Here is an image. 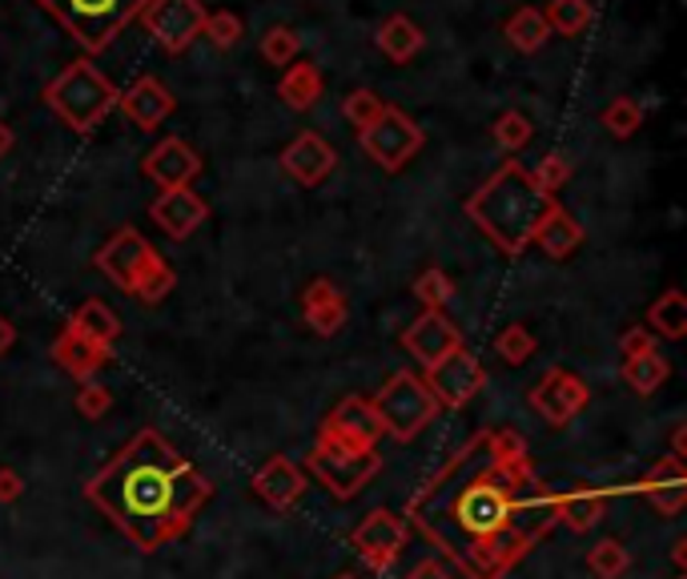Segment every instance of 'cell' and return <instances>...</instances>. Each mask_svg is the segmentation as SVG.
<instances>
[{
	"label": "cell",
	"instance_id": "cell-6",
	"mask_svg": "<svg viewBox=\"0 0 687 579\" xmlns=\"http://www.w3.org/2000/svg\"><path fill=\"white\" fill-rule=\"evenodd\" d=\"M371 407L378 411L382 435H391V439H398V442L418 439V435L443 415V407H438V399H434L431 387L423 382V375H414V370L391 375V379L378 387V395L371 399Z\"/></svg>",
	"mask_w": 687,
	"mask_h": 579
},
{
	"label": "cell",
	"instance_id": "cell-13",
	"mask_svg": "<svg viewBox=\"0 0 687 579\" xmlns=\"http://www.w3.org/2000/svg\"><path fill=\"white\" fill-rule=\"evenodd\" d=\"M592 399V387L575 375V370H563V367H550L535 387H531V407L539 419H547L550 427H567L575 415L587 407Z\"/></svg>",
	"mask_w": 687,
	"mask_h": 579
},
{
	"label": "cell",
	"instance_id": "cell-15",
	"mask_svg": "<svg viewBox=\"0 0 687 579\" xmlns=\"http://www.w3.org/2000/svg\"><path fill=\"white\" fill-rule=\"evenodd\" d=\"M149 218L158 221L165 238L185 242V238H193V233L205 226L210 206H205V198H201L198 190H190V186H185V190H161V198L149 206Z\"/></svg>",
	"mask_w": 687,
	"mask_h": 579
},
{
	"label": "cell",
	"instance_id": "cell-49",
	"mask_svg": "<svg viewBox=\"0 0 687 579\" xmlns=\"http://www.w3.org/2000/svg\"><path fill=\"white\" fill-rule=\"evenodd\" d=\"M9 149H12V129L4 126V121H0V158H4Z\"/></svg>",
	"mask_w": 687,
	"mask_h": 579
},
{
	"label": "cell",
	"instance_id": "cell-39",
	"mask_svg": "<svg viewBox=\"0 0 687 579\" xmlns=\"http://www.w3.org/2000/svg\"><path fill=\"white\" fill-rule=\"evenodd\" d=\"M382 109H386V101H382L378 93H371V89H354V93L346 97L342 113H346V121L354 129H366V126H374V121H378Z\"/></svg>",
	"mask_w": 687,
	"mask_h": 579
},
{
	"label": "cell",
	"instance_id": "cell-44",
	"mask_svg": "<svg viewBox=\"0 0 687 579\" xmlns=\"http://www.w3.org/2000/svg\"><path fill=\"white\" fill-rule=\"evenodd\" d=\"M402 579H463V576H458V571L451 568L446 559H423V563H418L411 576H402Z\"/></svg>",
	"mask_w": 687,
	"mask_h": 579
},
{
	"label": "cell",
	"instance_id": "cell-9",
	"mask_svg": "<svg viewBox=\"0 0 687 579\" xmlns=\"http://www.w3.org/2000/svg\"><path fill=\"white\" fill-rule=\"evenodd\" d=\"M358 146L366 149V158H371L374 166H382L386 173H394V169H402L406 161L414 158V153H418V149H423V129L414 126L402 109L386 106L374 126L358 129Z\"/></svg>",
	"mask_w": 687,
	"mask_h": 579
},
{
	"label": "cell",
	"instance_id": "cell-51",
	"mask_svg": "<svg viewBox=\"0 0 687 579\" xmlns=\"http://www.w3.org/2000/svg\"><path fill=\"white\" fill-rule=\"evenodd\" d=\"M679 579H684V576H679Z\"/></svg>",
	"mask_w": 687,
	"mask_h": 579
},
{
	"label": "cell",
	"instance_id": "cell-10",
	"mask_svg": "<svg viewBox=\"0 0 687 579\" xmlns=\"http://www.w3.org/2000/svg\"><path fill=\"white\" fill-rule=\"evenodd\" d=\"M406 536H411V523H406V516L378 507V511H371V516L354 527L350 548H354V556H358L366 568L382 576V571H391L394 563H398L402 551H406Z\"/></svg>",
	"mask_w": 687,
	"mask_h": 579
},
{
	"label": "cell",
	"instance_id": "cell-3",
	"mask_svg": "<svg viewBox=\"0 0 687 579\" xmlns=\"http://www.w3.org/2000/svg\"><path fill=\"white\" fill-rule=\"evenodd\" d=\"M559 201L543 193L531 173L518 161H507L503 169H495L475 193L466 201V218L475 221L483 238L495 242V250H503L507 258L527 253V246L535 242V230H539L547 213L555 210Z\"/></svg>",
	"mask_w": 687,
	"mask_h": 579
},
{
	"label": "cell",
	"instance_id": "cell-8",
	"mask_svg": "<svg viewBox=\"0 0 687 579\" xmlns=\"http://www.w3.org/2000/svg\"><path fill=\"white\" fill-rule=\"evenodd\" d=\"M49 9L61 17L73 37L89 44V49H105L117 37V29L141 9V0H44Z\"/></svg>",
	"mask_w": 687,
	"mask_h": 579
},
{
	"label": "cell",
	"instance_id": "cell-17",
	"mask_svg": "<svg viewBox=\"0 0 687 579\" xmlns=\"http://www.w3.org/2000/svg\"><path fill=\"white\" fill-rule=\"evenodd\" d=\"M306 471L290 455H270L254 475V496L274 511H294L297 499L306 496Z\"/></svg>",
	"mask_w": 687,
	"mask_h": 579
},
{
	"label": "cell",
	"instance_id": "cell-48",
	"mask_svg": "<svg viewBox=\"0 0 687 579\" xmlns=\"http://www.w3.org/2000/svg\"><path fill=\"white\" fill-rule=\"evenodd\" d=\"M671 559H676V568H684L687 563V539H676V543H671Z\"/></svg>",
	"mask_w": 687,
	"mask_h": 579
},
{
	"label": "cell",
	"instance_id": "cell-27",
	"mask_svg": "<svg viewBox=\"0 0 687 579\" xmlns=\"http://www.w3.org/2000/svg\"><path fill=\"white\" fill-rule=\"evenodd\" d=\"M277 97H282L290 109H297V113L314 109V101L322 97V73H317V64H310V61L290 64L286 77L277 81Z\"/></svg>",
	"mask_w": 687,
	"mask_h": 579
},
{
	"label": "cell",
	"instance_id": "cell-5",
	"mask_svg": "<svg viewBox=\"0 0 687 579\" xmlns=\"http://www.w3.org/2000/svg\"><path fill=\"white\" fill-rule=\"evenodd\" d=\"M117 84L109 81L97 64L77 61L69 64L64 73H57L44 89V101L61 117L64 126L77 129V133H93L101 121L117 109Z\"/></svg>",
	"mask_w": 687,
	"mask_h": 579
},
{
	"label": "cell",
	"instance_id": "cell-22",
	"mask_svg": "<svg viewBox=\"0 0 687 579\" xmlns=\"http://www.w3.org/2000/svg\"><path fill=\"white\" fill-rule=\"evenodd\" d=\"M117 106L125 109V117L133 121V126L153 129L173 113V93L158 81V77H138L125 93L117 97Z\"/></svg>",
	"mask_w": 687,
	"mask_h": 579
},
{
	"label": "cell",
	"instance_id": "cell-12",
	"mask_svg": "<svg viewBox=\"0 0 687 579\" xmlns=\"http://www.w3.org/2000/svg\"><path fill=\"white\" fill-rule=\"evenodd\" d=\"M322 442H334V447H346V451H374L382 439V422L378 411L371 407V399L362 395H346V399L334 407V411L322 419Z\"/></svg>",
	"mask_w": 687,
	"mask_h": 579
},
{
	"label": "cell",
	"instance_id": "cell-45",
	"mask_svg": "<svg viewBox=\"0 0 687 579\" xmlns=\"http://www.w3.org/2000/svg\"><path fill=\"white\" fill-rule=\"evenodd\" d=\"M24 496V479L12 467H0V503L9 507V503H17V499Z\"/></svg>",
	"mask_w": 687,
	"mask_h": 579
},
{
	"label": "cell",
	"instance_id": "cell-20",
	"mask_svg": "<svg viewBox=\"0 0 687 579\" xmlns=\"http://www.w3.org/2000/svg\"><path fill=\"white\" fill-rule=\"evenodd\" d=\"M302 315H306L310 330L322 338H334L350 318L346 295L330 278H314V282L302 290Z\"/></svg>",
	"mask_w": 687,
	"mask_h": 579
},
{
	"label": "cell",
	"instance_id": "cell-23",
	"mask_svg": "<svg viewBox=\"0 0 687 579\" xmlns=\"http://www.w3.org/2000/svg\"><path fill=\"white\" fill-rule=\"evenodd\" d=\"M109 359H113V350H101L97 342H89V338H81L69 327H64L53 342V362L64 370V375H73L77 382L97 379V370L105 367Z\"/></svg>",
	"mask_w": 687,
	"mask_h": 579
},
{
	"label": "cell",
	"instance_id": "cell-7",
	"mask_svg": "<svg viewBox=\"0 0 687 579\" xmlns=\"http://www.w3.org/2000/svg\"><path fill=\"white\" fill-rule=\"evenodd\" d=\"M306 471L317 483L326 487L334 499H354L358 491H366V483H374V475L382 471V455L374 451H346L334 442H314V451L306 459Z\"/></svg>",
	"mask_w": 687,
	"mask_h": 579
},
{
	"label": "cell",
	"instance_id": "cell-43",
	"mask_svg": "<svg viewBox=\"0 0 687 579\" xmlns=\"http://www.w3.org/2000/svg\"><path fill=\"white\" fill-rule=\"evenodd\" d=\"M651 350H659V347H656V335H651L647 327H632L624 338H619V355H624V362L635 359V355H651Z\"/></svg>",
	"mask_w": 687,
	"mask_h": 579
},
{
	"label": "cell",
	"instance_id": "cell-40",
	"mask_svg": "<svg viewBox=\"0 0 687 579\" xmlns=\"http://www.w3.org/2000/svg\"><path fill=\"white\" fill-rule=\"evenodd\" d=\"M297 49H302V41H297V32L286 29V24H277V29H270L262 37V57L270 64H294Z\"/></svg>",
	"mask_w": 687,
	"mask_h": 579
},
{
	"label": "cell",
	"instance_id": "cell-21",
	"mask_svg": "<svg viewBox=\"0 0 687 579\" xmlns=\"http://www.w3.org/2000/svg\"><path fill=\"white\" fill-rule=\"evenodd\" d=\"M639 491H644V499L651 507H656L659 516H679L687 503V471L679 459H671V455H664L651 471L644 475V483H639Z\"/></svg>",
	"mask_w": 687,
	"mask_h": 579
},
{
	"label": "cell",
	"instance_id": "cell-36",
	"mask_svg": "<svg viewBox=\"0 0 687 579\" xmlns=\"http://www.w3.org/2000/svg\"><path fill=\"white\" fill-rule=\"evenodd\" d=\"M535 335H531L527 327H518V322H511V327H503L498 330V338H495V350H498V359L503 362H511V367H523V362L535 355Z\"/></svg>",
	"mask_w": 687,
	"mask_h": 579
},
{
	"label": "cell",
	"instance_id": "cell-50",
	"mask_svg": "<svg viewBox=\"0 0 687 579\" xmlns=\"http://www.w3.org/2000/svg\"><path fill=\"white\" fill-rule=\"evenodd\" d=\"M334 579H358V576H334Z\"/></svg>",
	"mask_w": 687,
	"mask_h": 579
},
{
	"label": "cell",
	"instance_id": "cell-35",
	"mask_svg": "<svg viewBox=\"0 0 687 579\" xmlns=\"http://www.w3.org/2000/svg\"><path fill=\"white\" fill-rule=\"evenodd\" d=\"M495 146H503L507 153H518L523 146H531V138H535V126H531L527 113H518V109H507V113L495 121Z\"/></svg>",
	"mask_w": 687,
	"mask_h": 579
},
{
	"label": "cell",
	"instance_id": "cell-28",
	"mask_svg": "<svg viewBox=\"0 0 687 579\" xmlns=\"http://www.w3.org/2000/svg\"><path fill=\"white\" fill-rule=\"evenodd\" d=\"M423 44H426L423 29H418L411 17H391V21L378 29V49L391 57V61H398V64L411 61V57L418 53Z\"/></svg>",
	"mask_w": 687,
	"mask_h": 579
},
{
	"label": "cell",
	"instance_id": "cell-37",
	"mask_svg": "<svg viewBox=\"0 0 687 579\" xmlns=\"http://www.w3.org/2000/svg\"><path fill=\"white\" fill-rule=\"evenodd\" d=\"M414 298H418L426 310H443V306L455 298V282L446 278V270L431 266V270H423V274L414 278Z\"/></svg>",
	"mask_w": 687,
	"mask_h": 579
},
{
	"label": "cell",
	"instance_id": "cell-47",
	"mask_svg": "<svg viewBox=\"0 0 687 579\" xmlns=\"http://www.w3.org/2000/svg\"><path fill=\"white\" fill-rule=\"evenodd\" d=\"M671 459H679V463H684V455H687V422H679L676 431H671Z\"/></svg>",
	"mask_w": 687,
	"mask_h": 579
},
{
	"label": "cell",
	"instance_id": "cell-33",
	"mask_svg": "<svg viewBox=\"0 0 687 579\" xmlns=\"http://www.w3.org/2000/svg\"><path fill=\"white\" fill-rule=\"evenodd\" d=\"M587 568L595 579H624L632 568V551L619 543V539H599L592 551H587Z\"/></svg>",
	"mask_w": 687,
	"mask_h": 579
},
{
	"label": "cell",
	"instance_id": "cell-2",
	"mask_svg": "<svg viewBox=\"0 0 687 579\" xmlns=\"http://www.w3.org/2000/svg\"><path fill=\"white\" fill-rule=\"evenodd\" d=\"M85 496L133 548L161 551L190 531L213 499V483L165 435L145 427L89 479Z\"/></svg>",
	"mask_w": 687,
	"mask_h": 579
},
{
	"label": "cell",
	"instance_id": "cell-24",
	"mask_svg": "<svg viewBox=\"0 0 687 579\" xmlns=\"http://www.w3.org/2000/svg\"><path fill=\"white\" fill-rule=\"evenodd\" d=\"M535 246H539L547 258L563 262V258H572V253L583 246V226L563 210V206H555V210L547 213V221L535 230Z\"/></svg>",
	"mask_w": 687,
	"mask_h": 579
},
{
	"label": "cell",
	"instance_id": "cell-19",
	"mask_svg": "<svg viewBox=\"0 0 687 579\" xmlns=\"http://www.w3.org/2000/svg\"><path fill=\"white\" fill-rule=\"evenodd\" d=\"M277 161H282V169H286L294 181H302V186H322V181L334 173V166H339V153L317 138V133H302V138H294L282 149V158Z\"/></svg>",
	"mask_w": 687,
	"mask_h": 579
},
{
	"label": "cell",
	"instance_id": "cell-46",
	"mask_svg": "<svg viewBox=\"0 0 687 579\" xmlns=\"http://www.w3.org/2000/svg\"><path fill=\"white\" fill-rule=\"evenodd\" d=\"M12 347H17V327H12L9 318L0 315V359H4V355H9Z\"/></svg>",
	"mask_w": 687,
	"mask_h": 579
},
{
	"label": "cell",
	"instance_id": "cell-32",
	"mask_svg": "<svg viewBox=\"0 0 687 579\" xmlns=\"http://www.w3.org/2000/svg\"><path fill=\"white\" fill-rule=\"evenodd\" d=\"M543 21L559 37H579L592 24V0H550L543 9Z\"/></svg>",
	"mask_w": 687,
	"mask_h": 579
},
{
	"label": "cell",
	"instance_id": "cell-31",
	"mask_svg": "<svg viewBox=\"0 0 687 579\" xmlns=\"http://www.w3.org/2000/svg\"><path fill=\"white\" fill-rule=\"evenodd\" d=\"M667 375H671V367H667V359L659 355V350H651V355H635V359L624 362V379L635 395H656V390L667 382Z\"/></svg>",
	"mask_w": 687,
	"mask_h": 579
},
{
	"label": "cell",
	"instance_id": "cell-1",
	"mask_svg": "<svg viewBox=\"0 0 687 579\" xmlns=\"http://www.w3.org/2000/svg\"><path fill=\"white\" fill-rule=\"evenodd\" d=\"M443 559L466 579H503L559 523L555 491L531 467L515 431H475L455 459L406 503Z\"/></svg>",
	"mask_w": 687,
	"mask_h": 579
},
{
	"label": "cell",
	"instance_id": "cell-38",
	"mask_svg": "<svg viewBox=\"0 0 687 579\" xmlns=\"http://www.w3.org/2000/svg\"><path fill=\"white\" fill-rule=\"evenodd\" d=\"M109 411H113V390H109L105 382H97V379L81 382V390H77V415L89 419V422H97V419H105Z\"/></svg>",
	"mask_w": 687,
	"mask_h": 579
},
{
	"label": "cell",
	"instance_id": "cell-29",
	"mask_svg": "<svg viewBox=\"0 0 687 579\" xmlns=\"http://www.w3.org/2000/svg\"><path fill=\"white\" fill-rule=\"evenodd\" d=\"M647 322H651V335H664V338H684L687 335V295L684 290H664V295L651 302L647 310Z\"/></svg>",
	"mask_w": 687,
	"mask_h": 579
},
{
	"label": "cell",
	"instance_id": "cell-14",
	"mask_svg": "<svg viewBox=\"0 0 687 579\" xmlns=\"http://www.w3.org/2000/svg\"><path fill=\"white\" fill-rule=\"evenodd\" d=\"M145 29L158 37L170 53L190 49L201 37V24H205V9L198 0H149L145 12H141Z\"/></svg>",
	"mask_w": 687,
	"mask_h": 579
},
{
	"label": "cell",
	"instance_id": "cell-30",
	"mask_svg": "<svg viewBox=\"0 0 687 579\" xmlns=\"http://www.w3.org/2000/svg\"><path fill=\"white\" fill-rule=\"evenodd\" d=\"M503 32H507L511 49H518V53H539L550 37L547 21H543V9H531V4L511 12V21L503 24Z\"/></svg>",
	"mask_w": 687,
	"mask_h": 579
},
{
	"label": "cell",
	"instance_id": "cell-25",
	"mask_svg": "<svg viewBox=\"0 0 687 579\" xmlns=\"http://www.w3.org/2000/svg\"><path fill=\"white\" fill-rule=\"evenodd\" d=\"M69 330H77L81 338L97 342L101 350H113L117 338H121V318H117V310L109 302H101V298H89V302H81V310L73 315Z\"/></svg>",
	"mask_w": 687,
	"mask_h": 579
},
{
	"label": "cell",
	"instance_id": "cell-41",
	"mask_svg": "<svg viewBox=\"0 0 687 579\" xmlns=\"http://www.w3.org/2000/svg\"><path fill=\"white\" fill-rule=\"evenodd\" d=\"M531 181H535L543 193H550V198H555V193H559L563 186L572 181V161L559 158V153H550V158H543L539 166L531 169Z\"/></svg>",
	"mask_w": 687,
	"mask_h": 579
},
{
	"label": "cell",
	"instance_id": "cell-18",
	"mask_svg": "<svg viewBox=\"0 0 687 579\" xmlns=\"http://www.w3.org/2000/svg\"><path fill=\"white\" fill-rule=\"evenodd\" d=\"M198 173H201V158L181 138H165L149 149L145 178L158 181L161 190H185Z\"/></svg>",
	"mask_w": 687,
	"mask_h": 579
},
{
	"label": "cell",
	"instance_id": "cell-26",
	"mask_svg": "<svg viewBox=\"0 0 687 579\" xmlns=\"http://www.w3.org/2000/svg\"><path fill=\"white\" fill-rule=\"evenodd\" d=\"M603 511H607V496L592 491V487H575V491L555 496V516H559V523L572 527V531H592L603 519Z\"/></svg>",
	"mask_w": 687,
	"mask_h": 579
},
{
	"label": "cell",
	"instance_id": "cell-42",
	"mask_svg": "<svg viewBox=\"0 0 687 579\" xmlns=\"http://www.w3.org/2000/svg\"><path fill=\"white\" fill-rule=\"evenodd\" d=\"M201 32H210L213 44L230 49V44L242 41V21H238L233 12H205V24H201Z\"/></svg>",
	"mask_w": 687,
	"mask_h": 579
},
{
	"label": "cell",
	"instance_id": "cell-11",
	"mask_svg": "<svg viewBox=\"0 0 687 579\" xmlns=\"http://www.w3.org/2000/svg\"><path fill=\"white\" fill-rule=\"evenodd\" d=\"M423 382L431 387L438 407H446V411H463L466 402L487 387V370H483L478 355H471L466 347H455L451 355H443V359L434 362V367H426Z\"/></svg>",
	"mask_w": 687,
	"mask_h": 579
},
{
	"label": "cell",
	"instance_id": "cell-4",
	"mask_svg": "<svg viewBox=\"0 0 687 579\" xmlns=\"http://www.w3.org/2000/svg\"><path fill=\"white\" fill-rule=\"evenodd\" d=\"M93 262L117 290L141 298L145 306L165 302V298L173 295V286H178L173 266L165 262L158 253V246L149 242L141 230H133V226H121V230L97 250Z\"/></svg>",
	"mask_w": 687,
	"mask_h": 579
},
{
	"label": "cell",
	"instance_id": "cell-16",
	"mask_svg": "<svg viewBox=\"0 0 687 579\" xmlns=\"http://www.w3.org/2000/svg\"><path fill=\"white\" fill-rule=\"evenodd\" d=\"M402 347H406V355H414V362L434 367L443 355H451L455 347H463V335H458V327L443 315V310H423V315L406 327Z\"/></svg>",
	"mask_w": 687,
	"mask_h": 579
},
{
	"label": "cell",
	"instance_id": "cell-34",
	"mask_svg": "<svg viewBox=\"0 0 687 579\" xmlns=\"http://www.w3.org/2000/svg\"><path fill=\"white\" fill-rule=\"evenodd\" d=\"M639 126H644V106L635 97H615L612 106L603 109V129L612 138H632L639 133Z\"/></svg>",
	"mask_w": 687,
	"mask_h": 579
}]
</instances>
